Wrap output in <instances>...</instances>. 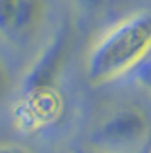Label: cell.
<instances>
[{
    "label": "cell",
    "instance_id": "8",
    "mask_svg": "<svg viewBox=\"0 0 151 153\" xmlns=\"http://www.w3.org/2000/svg\"><path fill=\"white\" fill-rule=\"evenodd\" d=\"M0 153H31L26 146L16 143H0Z\"/></svg>",
    "mask_w": 151,
    "mask_h": 153
},
{
    "label": "cell",
    "instance_id": "6",
    "mask_svg": "<svg viewBox=\"0 0 151 153\" xmlns=\"http://www.w3.org/2000/svg\"><path fill=\"white\" fill-rule=\"evenodd\" d=\"M136 76L144 86H148V88L151 90V57L136 69Z\"/></svg>",
    "mask_w": 151,
    "mask_h": 153
},
{
    "label": "cell",
    "instance_id": "2",
    "mask_svg": "<svg viewBox=\"0 0 151 153\" xmlns=\"http://www.w3.org/2000/svg\"><path fill=\"white\" fill-rule=\"evenodd\" d=\"M76 40V26L70 19H64L60 26L55 29L53 36L43 47L40 55L36 57L22 79L21 93L40 88H53L55 79L58 77L62 67L65 65L72 52Z\"/></svg>",
    "mask_w": 151,
    "mask_h": 153
},
{
    "label": "cell",
    "instance_id": "3",
    "mask_svg": "<svg viewBox=\"0 0 151 153\" xmlns=\"http://www.w3.org/2000/svg\"><path fill=\"white\" fill-rule=\"evenodd\" d=\"M48 17V0H0V40L22 48L40 35Z\"/></svg>",
    "mask_w": 151,
    "mask_h": 153
},
{
    "label": "cell",
    "instance_id": "1",
    "mask_svg": "<svg viewBox=\"0 0 151 153\" xmlns=\"http://www.w3.org/2000/svg\"><path fill=\"white\" fill-rule=\"evenodd\" d=\"M151 57V9L137 10L115 22L91 47L86 59L88 77L105 84L136 71Z\"/></svg>",
    "mask_w": 151,
    "mask_h": 153
},
{
    "label": "cell",
    "instance_id": "5",
    "mask_svg": "<svg viewBox=\"0 0 151 153\" xmlns=\"http://www.w3.org/2000/svg\"><path fill=\"white\" fill-rule=\"evenodd\" d=\"M12 86V76L9 72V67L5 65L4 60H0V102L7 97Z\"/></svg>",
    "mask_w": 151,
    "mask_h": 153
},
{
    "label": "cell",
    "instance_id": "7",
    "mask_svg": "<svg viewBox=\"0 0 151 153\" xmlns=\"http://www.w3.org/2000/svg\"><path fill=\"white\" fill-rule=\"evenodd\" d=\"M76 2L88 10H101V9L108 7L113 0H76Z\"/></svg>",
    "mask_w": 151,
    "mask_h": 153
},
{
    "label": "cell",
    "instance_id": "4",
    "mask_svg": "<svg viewBox=\"0 0 151 153\" xmlns=\"http://www.w3.org/2000/svg\"><path fill=\"white\" fill-rule=\"evenodd\" d=\"M62 107V97L55 86L21 93L12 107V124L22 134H31L53 124L60 117Z\"/></svg>",
    "mask_w": 151,
    "mask_h": 153
}]
</instances>
